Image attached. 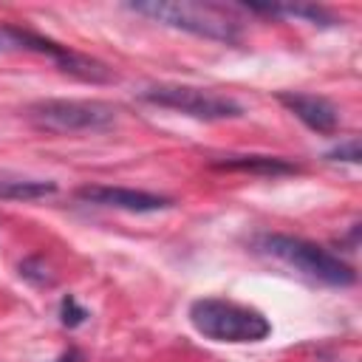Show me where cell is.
I'll return each mask as SVG.
<instances>
[{
  "label": "cell",
  "mask_w": 362,
  "mask_h": 362,
  "mask_svg": "<svg viewBox=\"0 0 362 362\" xmlns=\"http://www.w3.org/2000/svg\"><path fill=\"white\" fill-rule=\"evenodd\" d=\"M209 167L226 170V173H252V175H291V173H297V164L277 158V156H226L221 161H212Z\"/></svg>",
  "instance_id": "9c48e42d"
},
{
  "label": "cell",
  "mask_w": 362,
  "mask_h": 362,
  "mask_svg": "<svg viewBox=\"0 0 362 362\" xmlns=\"http://www.w3.org/2000/svg\"><path fill=\"white\" fill-rule=\"evenodd\" d=\"M6 37H11L14 42L31 48V51H40V54H48L51 59H57V65L65 71V74H74L79 79H88V82H110L113 74L107 65L90 59V57H82L76 51H68L65 45H57L54 40H45V37H37L31 31H20V28H6Z\"/></svg>",
  "instance_id": "8992f818"
},
{
  "label": "cell",
  "mask_w": 362,
  "mask_h": 362,
  "mask_svg": "<svg viewBox=\"0 0 362 362\" xmlns=\"http://www.w3.org/2000/svg\"><path fill=\"white\" fill-rule=\"evenodd\" d=\"M76 198L85 204L96 206H113L124 212H158L173 206V198L144 192V189H130V187H107V184H85L76 189Z\"/></svg>",
  "instance_id": "52a82bcc"
},
{
  "label": "cell",
  "mask_w": 362,
  "mask_h": 362,
  "mask_svg": "<svg viewBox=\"0 0 362 362\" xmlns=\"http://www.w3.org/2000/svg\"><path fill=\"white\" fill-rule=\"evenodd\" d=\"M192 328L212 342H260L272 334L263 314L221 297H201L189 305Z\"/></svg>",
  "instance_id": "7a4b0ae2"
},
{
  "label": "cell",
  "mask_w": 362,
  "mask_h": 362,
  "mask_svg": "<svg viewBox=\"0 0 362 362\" xmlns=\"http://www.w3.org/2000/svg\"><path fill=\"white\" fill-rule=\"evenodd\" d=\"M325 158H331V161H351V164H359V161H362L359 139H348V141L337 144L334 150H328V153H325Z\"/></svg>",
  "instance_id": "7c38bea8"
},
{
  "label": "cell",
  "mask_w": 362,
  "mask_h": 362,
  "mask_svg": "<svg viewBox=\"0 0 362 362\" xmlns=\"http://www.w3.org/2000/svg\"><path fill=\"white\" fill-rule=\"evenodd\" d=\"M57 362H82V354H79V351H74V348H71V351H68V354H62V356H59V359H57Z\"/></svg>",
  "instance_id": "5bb4252c"
},
{
  "label": "cell",
  "mask_w": 362,
  "mask_h": 362,
  "mask_svg": "<svg viewBox=\"0 0 362 362\" xmlns=\"http://www.w3.org/2000/svg\"><path fill=\"white\" fill-rule=\"evenodd\" d=\"M0 51H3V37H0Z\"/></svg>",
  "instance_id": "9a60e30c"
},
{
  "label": "cell",
  "mask_w": 362,
  "mask_h": 362,
  "mask_svg": "<svg viewBox=\"0 0 362 362\" xmlns=\"http://www.w3.org/2000/svg\"><path fill=\"white\" fill-rule=\"evenodd\" d=\"M257 246L283 260L286 266L303 272L305 277L311 280H320L325 286H354L356 283V272L342 260L337 257L334 252L305 240V238H291V235H263L257 240Z\"/></svg>",
  "instance_id": "3957f363"
},
{
  "label": "cell",
  "mask_w": 362,
  "mask_h": 362,
  "mask_svg": "<svg viewBox=\"0 0 362 362\" xmlns=\"http://www.w3.org/2000/svg\"><path fill=\"white\" fill-rule=\"evenodd\" d=\"M243 8L255 11V14H272V17H303L314 25H337V17L331 11H325L322 6H308V3H286V6H277V3H269V6H260V3H243Z\"/></svg>",
  "instance_id": "30bf717a"
},
{
  "label": "cell",
  "mask_w": 362,
  "mask_h": 362,
  "mask_svg": "<svg viewBox=\"0 0 362 362\" xmlns=\"http://www.w3.org/2000/svg\"><path fill=\"white\" fill-rule=\"evenodd\" d=\"M141 99L201 122H223V119L243 116V107L235 99L206 88H192V85H150L141 90Z\"/></svg>",
  "instance_id": "5b68a950"
},
{
  "label": "cell",
  "mask_w": 362,
  "mask_h": 362,
  "mask_svg": "<svg viewBox=\"0 0 362 362\" xmlns=\"http://www.w3.org/2000/svg\"><path fill=\"white\" fill-rule=\"evenodd\" d=\"M277 99H280V105H283L286 110H291V113H294L308 130H314V133L331 136V133L337 130V124H339L337 107H334L328 99H322V96L297 93V90H283V93H277Z\"/></svg>",
  "instance_id": "ba28073f"
},
{
  "label": "cell",
  "mask_w": 362,
  "mask_h": 362,
  "mask_svg": "<svg viewBox=\"0 0 362 362\" xmlns=\"http://www.w3.org/2000/svg\"><path fill=\"white\" fill-rule=\"evenodd\" d=\"M28 116L37 127L51 133H88L107 130L116 122V107L107 102L85 99H45L28 107Z\"/></svg>",
  "instance_id": "277c9868"
},
{
  "label": "cell",
  "mask_w": 362,
  "mask_h": 362,
  "mask_svg": "<svg viewBox=\"0 0 362 362\" xmlns=\"http://www.w3.org/2000/svg\"><path fill=\"white\" fill-rule=\"evenodd\" d=\"M59 317H62V325H68V328H76V325H82L85 322V317H88V311L68 294V297H62V303H59Z\"/></svg>",
  "instance_id": "4fadbf2b"
},
{
  "label": "cell",
  "mask_w": 362,
  "mask_h": 362,
  "mask_svg": "<svg viewBox=\"0 0 362 362\" xmlns=\"http://www.w3.org/2000/svg\"><path fill=\"white\" fill-rule=\"evenodd\" d=\"M130 11L144 14L156 23H164L170 28L235 45L240 42V23L218 3H192V0H144V3H127Z\"/></svg>",
  "instance_id": "6da1fadb"
},
{
  "label": "cell",
  "mask_w": 362,
  "mask_h": 362,
  "mask_svg": "<svg viewBox=\"0 0 362 362\" xmlns=\"http://www.w3.org/2000/svg\"><path fill=\"white\" fill-rule=\"evenodd\" d=\"M54 192H57L54 181H0V198H11V201H37Z\"/></svg>",
  "instance_id": "8fae6325"
}]
</instances>
